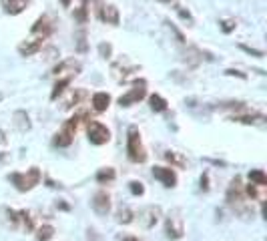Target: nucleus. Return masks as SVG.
Returning a JSON list of instances; mask_svg holds the SVG:
<instances>
[{
    "label": "nucleus",
    "instance_id": "nucleus-1",
    "mask_svg": "<svg viewBox=\"0 0 267 241\" xmlns=\"http://www.w3.org/2000/svg\"><path fill=\"white\" fill-rule=\"evenodd\" d=\"M127 155L133 163H145L147 161V153H145L143 141H141V133L135 125L129 127V131H127Z\"/></svg>",
    "mask_w": 267,
    "mask_h": 241
},
{
    "label": "nucleus",
    "instance_id": "nucleus-2",
    "mask_svg": "<svg viewBox=\"0 0 267 241\" xmlns=\"http://www.w3.org/2000/svg\"><path fill=\"white\" fill-rule=\"evenodd\" d=\"M10 181L14 183V187L18 191H28V189H32L34 185L40 183V171L36 167H30L26 173H12Z\"/></svg>",
    "mask_w": 267,
    "mask_h": 241
},
{
    "label": "nucleus",
    "instance_id": "nucleus-3",
    "mask_svg": "<svg viewBox=\"0 0 267 241\" xmlns=\"http://www.w3.org/2000/svg\"><path fill=\"white\" fill-rule=\"evenodd\" d=\"M87 133H89V141L92 145H104V143H109L111 141V131L106 125L98 123V121H89L87 125Z\"/></svg>",
    "mask_w": 267,
    "mask_h": 241
},
{
    "label": "nucleus",
    "instance_id": "nucleus-4",
    "mask_svg": "<svg viewBox=\"0 0 267 241\" xmlns=\"http://www.w3.org/2000/svg\"><path fill=\"white\" fill-rule=\"evenodd\" d=\"M145 86H147V82H145L143 79L137 80L135 86H133L129 92H125V94L119 96V105H121V107H131V105L143 101L145 96H147V88H145Z\"/></svg>",
    "mask_w": 267,
    "mask_h": 241
},
{
    "label": "nucleus",
    "instance_id": "nucleus-5",
    "mask_svg": "<svg viewBox=\"0 0 267 241\" xmlns=\"http://www.w3.org/2000/svg\"><path fill=\"white\" fill-rule=\"evenodd\" d=\"M92 2L96 4V16L102 20V22H106V24H113V26H117L119 24V20H121V16H119V8L115 6V4H102L100 0H92Z\"/></svg>",
    "mask_w": 267,
    "mask_h": 241
},
{
    "label": "nucleus",
    "instance_id": "nucleus-6",
    "mask_svg": "<svg viewBox=\"0 0 267 241\" xmlns=\"http://www.w3.org/2000/svg\"><path fill=\"white\" fill-rule=\"evenodd\" d=\"M81 71H83V63H81V61H77V59H67V61L59 63L55 69H52V75H57L59 79H63V77L67 75L69 79H73V77L79 75Z\"/></svg>",
    "mask_w": 267,
    "mask_h": 241
},
{
    "label": "nucleus",
    "instance_id": "nucleus-7",
    "mask_svg": "<svg viewBox=\"0 0 267 241\" xmlns=\"http://www.w3.org/2000/svg\"><path fill=\"white\" fill-rule=\"evenodd\" d=\"M52 30H55V22H52V18L48 14H42L36 18V22L32 24L30 32L36 36V38H46L52 34Z\"/></svg>",
    "mask_w": 267,
    "mask_h": 241
},
{
    "label": "nucleus",
    "instance_id": "nucleus-8",
    "mask_svg": "<svg viewBox=\"0 0 267 241\" xmlns=\"http://www.w3.org/2000/svg\"><path fill=\"white\" fill-rule=\"evenodd\" d=\"M165 231H167V237H169V239H179V237L183 235V217L179 215V211H173V213L167 217Z\"/></svg>",
    "mask_w": 267,
    "mask_h": 241
},
{
    "label": "nucleus",
    "instance_id": "nucleus-9",
    "mask_svg": "<svg viewBox=\"0 0 267 241\" xmlns=\"http://www.w3.org/2000/svg\"><path fill=\"white\" fill-rule=\"evenodd\" d=\"M90 207L94 209V213L106 215V213H109V209H111V197H109V193H106V191H98L96 195L92 197V201H90Z\"/></svg>",
    "mask_w": 267,
    "mask_h": 241
},
{
    "label": "nucleus",
    "instance_id": "nucleus-10",
    "mask_svg": "<svg viewBox=\"0 0 267 241\" xmlns=\"http://www.w3.org/2000/svg\"><path fill=\"white\" fill-rule=\"evenodd\" d=\"M44 40H46V38H30V40L20 42V44H18L20 57H32V55H36L38 51H42Z\"/></svg>",
    "mask_w": 267,
    "mask_h": 241
},
{
    "label": "nucleus",
    "instance_id": "nucleus-11",
    "mask_svg": "<svg viewBox=\"0 0 267 241\" xmlns=\"http://www.w3.org/2000/svg\"><path fill=\"white\" fill-rule=\"evenodd\" d=\"M0 4H2V10L10 16H16V14H22L28 4H30V0H0Z\"/></svg>",
    "mask_w": 267,
    "mask_h": 241
},
{
    "label": "nucleus",
    "instance_id": "nucleus-12",
    "mask_svg": "<svg viewBox=\"0 0 267 241\" xmlns=\"http://www.w3.org/2000/svg\"><path fill=\"white\" fill-rule=\"evenodd\" d=\"M153 177L159 179L165 187H175V183H177V175L169 167H155L153 169Z\"/></svg>",
    "mask_w": 267,
    "mask_h": 241
},
{
    "label": "nucleus",
    "instance_id": "nucleus-13",
    "mask_svg": "<svg viewBox=\"0 0 267 241\" xmlns=\"http://www.w3.org/2000/svg\"><path fill=\"white\" fill-rule=\"evenodd\" d=\"M137 69H139L137 65H127V59H121V61H117V63L113 65V77H115L117 80H127L129 75L135 73Z\"/></svg>",
    "mask_w": 267,
    "mask_h": 241
},
{
    "label": "nucleus",
    "instance_id": "nucleus-14",
    "mask_svg": "<svg viewBox=\"0 0 267 241\" xmlns=\"http://www.w3.org/2000/svg\"><path fill=\"white\" fill-rule=\"evenodd\" d=\"M159 215H161V209H159V207H145L141 213H139V221H141V225L143 227H153L157 221H159Z\"/></svg>",
    "mask_w": 267,
    "mask_h": 241
},
{
    "label": "nucleus",
    "instance_id": "nucleus-15",
    "mask_svg": "<svg viewBox=\"0 0 267 241\" xmlns=\"http://www.w3.org/2000/svg\"><path fill=\"white\" fill-rule=\"evenodd\" d=\"M90 103H92V109L96 113H104L106 109H109V105H111V94L109 92H102V90L100 92H94Z\"/></svg>",
    "mask_w": 267,
    "mask_h": 241
},
{
    "label": "nucleus",
    "instance_id": "nucleus-16",
    "mask_svg": "<svg viewBox=\"0 0 267 241\" xmlns=\"http://www.w3.org/2000/svg\"><path fill=\"white\" fill-rule=\"evenodd\" d=\"M12 121H14V127H16L20 133L30 131V127H32L30 117H28V113H26V111H16V113L12 115Z\"/></svg>",
    "mask_w": 267,
    "mask_h": 241
},
{
    "label": "nucleus",
    "instance_id": "nucleus-17",
    "mask_svg": "<svg viewBox=\"0 0 267 241\" xmlns=\"http://www.w3.org/2000/svg\"><path fill=\"white\" fill-rule=\"evenodd\" d=\"M233 123H241V125H259L265 121V117L261 113H251V115H233L231 117Z\"/></svg>",
    "mask_w": 267,
    "mask_h": 241
},
{
    "label": "nucleus",
    "instance_id": "nucleus-18",
    "mask_svg": "<svg viewBox=\"0 0 267 241\" xmlns=\"http://www.w3.org/2000/svg\"><path fill=\"white\" fill-rule=\"evenodd\" d=\"M203 59V51H199L197 46H187V51L183 55V61L189 65V67H197Z\"/></svg>",
    "mask_w": 267,
    "mask_h": 241
},
{
    "label": "nucleus",
    "instance_id": "nucleus-19",
    "mask_svg": "<svg viewBox=\"0 0 267 241\" xmlns=\"http://www.w3.org/2000/svg\"><path fill=\"white\" fill-rule=\"evenodd\" d=\"M85 99H87V90H85V88H75V90L69 94V99L65 101V109L79 107V105H81Z\"/></svg>",
    "mask_w": 267,
    "mask_h": 241
},
{
    "label": "nucleus",
    "instance_id": "nucleus-20",
    "mask_svg": "<svg viewBox=\"0 0 267 241\" xmlns=\"http://www.w3.org/2000/svg\"><path fill=\"white\" fill-rule=\"evenodd\" d=\"M73 137H75V133L71 129L63 127V131L55 135V145H59V147H69V145L73 143Z\"/></svg>",
    "mask_w": 267,
    "mask_h": 241
},
{
    "label": "nucleus",
    "instance_id": "nucleus-21",
    "mask_svg": "<svg viewBox=\"0 0 267 241\" xmlns=\"http://www.w3.org/2000/svg\"><path fill=\"white\" fill-rule=\"evenodd\" d=\"M149 105H151V109H153L155 113H165L169 103L163 99L161 94H151V96H149Z\"/></svg>",
    "mask_w": 267,
    "mask_h": 241
},
{
    "label": "nucleus",
    "instance_id": "nucleus-22",
    "mask_svg": "<svg viewBox=\"0 0 267 241\" xmlns=\"http://www.w3.org/2000/svg\"><path fill=\"white\" fill-rule=\"evenodd\" d=\"M71 80L73 79H69V77H63V79H59L57 82H55V86H52V92H50V99L52 101H57L59 99V94H63V90L71 84Z\"/></svg>",
    "mask_w": 267,
    "mask_h": 241
},
{
    "label": "nucleus",
    "instance_id": "nucleus-23",
    "mask_svg": "<svg viewBox=\"0 0 267 241\" xmlns=\"http://www.w3.org/2000/svg\"><path fill=\"white\" fill-rule=\"evenodd\" d=\"M165 159L171 163V165H175V167H187V159L181 155V153H177V151H167L165 153Z\"/></svg>",
    "mask_w": 267,
    "mask_h": 241
},
{
    "label": "nucleus",
    "instance_id": "nucleus-24",
    "mask_svg": "<svg viewBox=\"0 0 267 241\" xmlns=\"http://www.w3.org/2000/svg\"><path fill=\"white\" fill-rule=\"evenodd\" d=\"M115 177H117V173H115V169H111V167L100 169V171L96 173V181H98V183H109V181H113Z\"/></svg>",
    "mask_w": 267,
    "mask_h": 241
},
{
    "label": "nucleus",
    "instance_id": "nucleus-25",
    "mask_svg": "<svg viewBox=\"0 0 267 241\" xmlns=\"http://www.w3.org/2000/svg\"><path fill=\"white\" fill-rule=\"evenodd\" d=\"M263 189L265 187H259V185H247V189H245V193L251 197V199H259V201H263Z\"/></svg>",
    "mask_w": 267,
    "mask_h": 241
},
{
    "label": "nucleus",
    "instance_id": "nucleus-26",
    "mask_svg": "<svg viewBox=\"0 0 267 241\" xmlns=\"http://www.w3.org/2000/svg\"><path fill=\"white\" fill-rule=\"evenodd\" d=\"M249 179H251L253 185H259V187H265V185H267V177H265V173L259 171V169L251 171V173H249Z\"/></svg>",
    "mask_w": 267,
    "mask_h": 241
},
{
    "label": "nucleus",
    "instance_id": "nucleus-27",
    "mask_svg": "<svg viewBox=\"0 0 267 241\" xmlns=\"http://www.w3.org/2000/svg\"><path fill=\"white\" fill-rule=\"evenodd\" d=\"M219 109H231V111H245V103L243 101H221Z\"/></svg>",
    "mask_w": 267,
    "mask_h": 241
},
{
    "label": "nucleus",
    "instance_id": "nucleus-28",
    "mask_svg": "<svg viewBox=\"0 0 267 241\" xmlns=\"http://www.w3.org/2000/svg\"><path fill=\"white\" fill-rule=\"evenodd\" d=\"M52 235H55V227H52V225H42V227L38 229L36 239H38V241H48Z\"/></svg>",
    "mask_w": 267,
    "mask_h": 241
},
{
    "label": "nucleus",
    "instance_id": "nucleus-29",
    "mask_svg": "<svg viewBox=\"0 0 267 241\" xmlns=\"http://www.w3.org/2000/svg\"><path fill=\"white\" fill-rule=\"evenodd\" d=\"M133 217H135V215H133V211H131L129 207H121L119 213H117V221H119V223H131Z\"/></svg>",
    "mask_w": 267,
    "mask_h": 241
},
{
    "label": "nucleus",
    "instance_id": "nucleus-30",
    "mask_svg": "<svg viewBox=\"0 0 267 241\" xmlns=\"http://www.w3.org/2000/svg\"><path fill=\"white\" fill-rule=\"evenodd\" d=\"M75 38H77V51L79 53H87V32L85 30H79Z\"/></svg>",
    "mask_w": 267,
    "mask_h": 241
},
{
    "label": "nucleus",
    "instance_id": "nucleus-31",
    "mask_svg": "<svg viewBox=\"0 0 267 241\" xmlns=\"http://www.w3.org/2000/svg\"><path fill=\"white\" fill-rule=\"evenodd\" d=\"M75 18L81 22V24H85L87 22V18H89V8H87V0H85V4L83 6H79L77 10H75Z\"/></svg>",
    "mask_w": 267,
    "mask_h": 241
},
{
    "label": "nucleus",
    "instance_id": "nucleus-32",
    "mask_svg": "<svg viewBox=\"0 0 267 241\" xmlns=\"http://www.w3.org/2000/svg\"><path fill=\"white\" fill-rule=\"evenodd\" d=\"M173 6H175V12L183 18V20H187L189 24H193V16H191V12L189 10H185V6H181V4H177V2H173Z\"/></svg>",
    "mask_w": 267,
    "mask_h": 241
},
{
    "label": "nucleus",
    "instance_id": "nucleus-33",
    "mask_svg": "<svg viewBox=\"0 0 267 241\" xmlns=\"http://www.w3.org/2000/svg\"><path fill=\"white\" fill-rule=\"evenodd\" d=\"M98 53H100L102 59H111V55H113V44H111V42H100V44H98Z\"/></svg>",
    "mask_w": 267,
    "mask_h": 241
},
{
    "label": "nucleus",
    "instance_id": "nucleus-34",
    "mask_svg": "<svg viewBox=\"0 0 267 241\" xmlns=\"http://www.w3.org/2000/svg\"><path fill=\"white\" fill-rule=\"evenodd\" d=\"M219 24H221V30H223L225 34L233 32V30H235V26H237V22H235L233 18H225V20H221Z\"/></svg>",
    "mask_w": 267,
    "mask_h": 241
},
{
    "label": "nucleus",
    "instance_id": "nucleus-35",
    "mask_svg": "<svg viewBox=\"0 0 267 241\" xmlns=\"http://www.w3.org/2000/svg\"><path fill=\"white\" fill-rule=\"evenodd\" d=\"M129 189H131L133 195H143V193H145V187H143L141 181H131L129 183Z\"/></svg>",
    "mask_w": 267,
    "mask_h": 241
},
{
    "label": "nucleus",
    "instance_id": "nucleus-36",
    "mask_svg": "<svg viewBox=\"0 0 267 241\" xmlns=\"http://www.w3.org/2000/svg\"><path fill=\"white\" fill-rule=\"evenodd\" d=\"M239 48H241V51H245L247 55L255 57V59H263V51H257V48H251V46H247V44H239Z\"/></svg>",
    "mask_w": 267,
    "mask_h": 241
},
{
    "label": "nucleus",
    "instance_id": "nucleus-37",
    "mask_svg": "<svg viewBox=\"0 0 267 241\" xmlns=\"http://www.w3.org/2000/svg\"><path fill=\"white\" fill-rule=\"evenodd\" d=\"M165 24H167V26L171 28V32L175 34V38H177V42H179V44H185V36H183V32H181V30H179V28H177V26H175L173 22H169V20H167Z\"/></svg>",
    "mask_w": 267,
    "mask_h": 241
},
{
    "label": "nucleus",
    "instance_id": "nucleus-38",
    "mask_svg": "<svg viewBox=\"0 0 267 241\" xmlns=\"http://www.w3.org/2000/svg\"><path fill=\"white\" fill-rule=\"evenodd\" d=\"M225 75H227V77H239V79H243V80L247 79L241 71H235V69H227V71H225Z\"/></svg>",
    "mask_w": 267,
    "mask_h": 241
},
{
    "label": "nucleus",
    "instance_id": "nucleus-39",
    "mask_svg": "<svg viewBox=\"0 0 267 241\" xmlns=\"http://www.w3.org/2000/svg\"><path fill=\"white\" fill-rule=\"evenodd\" d=\"M207 181H209V179H207V173H205V175L201 177V189H203V191H207V189H209V185H207Z\"/></svg>",
    "mask_w": 267,
    "mask_h": 241
},
{
    "label": "nucleus",
    "instance_id": "nucleus-40",
    "mask_svg": "<svg viewBox=\"0 0 267 241\" xmlns=\"http://www.w3.org/2000/svg\"><path fill=\"white\" fill-rule=\"evenodd\" d=\"M117 241H137V237H133V235H123V237H117Z\"/></svg>",
    "mask_w": 267,
    "mask_h": 241
},
{
    "label": "nucleus",
    "instance_id": "nucleus-41",
    "mask_svg": "<svg viewBox=\"0 0 267 241\" xmlns=\"http://www.w3.org/2000/svg\"><path fill=\"white\" fill-rule=\"evenodd\" d=\"M6 143V135H4V131H0V145H4Z\"/></svg>",
    "mask_w": 267,
    "mask_h": 241
},
{
    "label": "nucleus",
    "instance_id": "nucleus-42",
    "mask_svg": "<svg viewBox=\"0 0 267 241\" xmlns=\"http://www.w3.org/2000/svg\"><path fill=\"white\" fill-rule=\"evenodd\" d=\"M57 207H61V209H69V205H67V203H57Z\"/></svg>",
    "mask_w": 267,
    "mask_h": 241
},
{
    "label": "nucleus",
    "instance_id": "nucleus-43",
    "mask_svg": "<svg viewBox=\"0 0 267 241\" xmlns=\"http://www.w3.org/2000/svg\"><path fill=\"white\" fill-rule=\"evenodd\" d=\"M159 2H167V4H173L175 0H159Z\"/></svg>",
    "mask_w": 267,
    "mask_h": 241
},
{
    "label": "nucleus",
    "instance_id": "nucleus-44",
    "mask_svg": "<svg viewBox=\"0 0 267 241\" xmlns=\"http://www.w3.org/2000/svg\"><path fill=\"white\" fill-rule=\"evenodd\" d=\"M63 4H65V6H69V4H71V0H63Z\"/></svg>",
    "mask_w": 267,
    "mask_h": 241
},
{
    "label": "nucleus",
    "instance_id": "nucleus-45",
    "mask_svg": "<svg viewBox=\"0 0 267 241\" xmlns=\"http://www.w3.org/2000/svg\"><path fill=\"white\" fill-rule=\"evenodd\" d=\"M2 99H4V94H2V92H0V103H2Z\"/></svg>",
    "mask_w": 267,
    "mask_h": 241
},
{
    "label": "nucleus",
    "instance_id": "nucleus-46",
    "mask_svg": "<svg viewBox=\"0 0 267 241\" xmlns=\"http://www.w3.org/2000/svg\"><path fill=\"white\" fill-rule=\"evenodd\" d=\"M2 159H4V155H0V161H2Z\"/></svg>",
    "mask_w": 267,
    "mask_h": 241
}]
</instances>
